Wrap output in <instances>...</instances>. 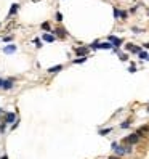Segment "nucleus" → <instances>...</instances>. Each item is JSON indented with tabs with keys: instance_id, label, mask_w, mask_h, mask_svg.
Returning <instances> with one entry per match:
<instances>
[{
	"instance_id": "bb28decb",
	"label": "nucleus",
	"mask_w": 149,
	"mask_h": 159,
	"mask_svg": "<svg viewBox=\"0 0 149 159\" xmlns=\"http://www.w3.org/2000/svg\"><path fill=\"white\" fill-rule=\"evenodd\" d=\"M0 159H8V158H6V156H2V158H0Z\"/></svg>"
},
{
	"instance_id": "9d476101",
	"label": "nucleus",
	"mask_w": 149,
	"mask_h": 159,
	"mask_svg": "<svg viewBox=\"0 0 149 159\" xmlns=\"http://www.w3.org/2000/svg\"><path fill=\"white\" fill-rule=\"evenodd\" d=\"M61 69H63V66H61V64H58V66H53V67H50V69H48V72L55 74V72H58V71H61Z\"/></svg>"
},
{
	"instance_id": "a211bd4d",
	"label": "nucleus",
	"mask_w": 149,
	"mask_h": 159,
	"mask_svg": "<svg viewBox=\"0 0 149 159\" xmlns=\"http://www.w3.org/2000/svg\"><path fill=\"white\" fill-rule=\"evenodd\" d=\"M111 130H112V128H104V130H101L99 133H101V135H106V133H109Z\"/></svg>"
},
{
	"instance_id": "39448f33",
	"label": "nucleus",
	"mask_w": 149,
	"mask_h": 159,
	"mask_svg": "<svg viewBox=\"0 0 149 159\" xmlns=\"http://www.w3.org/2000/svg\"><path fill=\"white\" fill-rule=\"evenodd\" d=\"M146 133H149V127H148V126L140 127V128H138V132H136V135H138V137H144Z\"/></svg>"
},
{
	"instance_id": "20e7f679",
	"label": "nucleus",
	"mask_w": 149,
	"mask_h": 159,
	"mask_svg": "<svg viewBox=\"0 0 149 159\" xmlns=\"http://www.w3.org/2000/svg\"><path fill=\"white\" fill-rule=\"evenodd\" d=\"M3 122H5V124L15 122V113H6V114H5V119H3Z\"/></svg>"
},
{
	"instance_id": "dca6fc26",
	"label": "nucleus",
	"mask_w": 149,
	"mask_h": 159,
	"mask_svg": "<svg viewBox=\"0 0 149 159\" xmlns=\"http://www.w3.org/2000/svg\"><path fill=\"white\" fill-rule=\"evenodd\" d=\"M85 56H82V58H79V60H74V63H77V64H80V63H83V61H85Z\"/></svg>"
},
{
	"instance_id": "6ab92c4d",
	"label": "nucleus",
	"mask_w": 149,
	"mask_h": 159,
	"mask_svg": "<svg viewBox=\"0 0 149 159\" xmlns=\"http://www.w3.org/2000/svg\"><path fill=\"white\" fill-rule=\"evenodd\" d=\"M56 21H63V15H61L59 11L56 13Z\"/></svg>"
},
{
	"instance_id": "9b49d317",
	"label": "nucleus",
	"mask_w": 149,
	"mask_h": 159,
	"mask_svg": "<svg viewBox=\"0 0 149 159\" xmlns=\"http://www.w3.org/2000/svg\"><path fill=\"white\" fill-rule=\"evenodd\" d=\"M3 52H5V53H13V52H16V47L15 45H8V47H5Z\"/></svg>"
},
{
	"instance_id": "f3484780",
	"label": "nucleus",
	"mask_w": 149,
	"mask_h": 159,
	"mask_svg": "<svg viewBox=\"0 0 149 159\" xmlns=\"http://www.w3.org/2000/svg\"><path fill=\"white\" fill-rule=\"evenodd\" d=\"M120 127H122V128H127V127H130V121H125V122L122 124Z\"/></svg>"
},
{
	"instance_id": "4468645a",
	"label": "nucleus",
	"mask_w": 149,
	"mask_h": 159,
	"mask_svg": "<svg viewBox=\"0 0 149 159\" xmlns=\"http://www.w3.org/2000/svg\"><path fill=\"white\" fill-rule=\"evenodd\" d=\"M56 34H58V37H66V31H64V29H56Z\"/></svg>"
},
{
	"instance_id": "f8f14e48",
	"label": "nucleus",
	"mask_w": 149,
	"mask_h": 159,
	"mask_svg": "<svg viewBox=\"0 0 149 159\" xmlns=\"http://www.w3.org/2000/svg\"><path fill=\"white\" fill-rule=\"evenodd\" d=\"M18 3H13V5H11V8H10V15H15V13H16V10H18Z\"/></svg>"
},
{
	"instance_id": "423d86ee",
	"label": "nucleus",
	"mask_w": 149,
	"mask_h": 159,
	"mask_svg": "<svg viewBox=\"0 0 149 159\" xmlns=\"http://www.w3.org/2000/svg\"><path fill=\"white\" fill-rule=\"evenodd\" d=\"M125 48H127L128 52H131V53H140V52H141L140 47H135V45H131V43H128V45L125 47Z\"/></svg>"
},
{
	"instance_id": "f257e3e1",
	"label": "nucleus",
	"mask_w": 149,
	"mask_h": 159,
	"mask_svg": "<svg viewBox=\"0 0 149 159\" xmlns=\"http://www.w3.org/2000/svg\"><path fill=\"white\" fill-rule=\"evenodd\" d=\"M138 141H140V137H138L136 133H131V135H128V137L124 140V143H127V145H135V143H138Z\"/></svg>"
},
{
	"instance_id": "ddd939ff",
	"label": "nucleus",
	"mask_w": 149,
	"mask_h": 159,
	"mask_svg": "<svg viewBox=\"0 0 149 159\" xmlns=\"http://www.w3.org/2000/svg\"><path fill=\"white\" fill-rule=\"evenodd\" d=\"M43 40H45V42H53V40H55V37L50 35V34H45V35H43Z\"/></svg>"
},
{
	"instance_id": "2eb2a0df",
	"label": "nucleus",
	"mask_w": 149,
	"mask_h": 159,
	"mask_svg": "<svg viewBox=\"0 0 149 159\" xmlns=\"http://www.w3.org/2000/svg\"><path fill=\"white\" fill-rule=\"evenodd\" d=\"M138 55H140V58H141V60H148V58H149V55H148L146 52H140Z\"/></svg>"
},
{
	"instance_id": "f03ea898",
	"label": "nucleus",
	"mask_w": 149,
	"mask_h": 159,
	"mask_svg": "<svg viewBox=\"0 0 149 159\" xmlns=\"http://www.w3.org/2000/svg\"><path fill=\"white\" fill-rule=\"evenodd\" d=\"M114 150H116V153L119 154V156H124V154L130 153V151H131V148L128 146V145H127V146H119V145H117V148H114Z\"/></svg>"
},
{
	"instance_id": "4be33fe9",
	"label": "nucleus",
	"mask_w": 149,
	"mask_h": 159,
	"mask_svg": "<svg viewBox=\"0 0 149 159\" xmlns=\"http://www.w3.org/2000/svg\"><path fill=\"white\" fill-rule=\"evenodd\" d=\"M34 43H35L37 47H42V42H40V39H35V40H34Z\"/></svg>"
},
{
	"instance_id": "393cba45",
	"label": "nucleus",
	"mask_w": 149,
	"mask_h": 159,
	"mask_svg": "<svg viewBox=\"0 0 149 159\" xmlns=\"http://www.w3.org/2000/svg\"><path fill=\"white\" fill-rule=\"evenodd\" d=\"M109 159H119V158H117V156H111Z\"/></svg>"
},
{
	"instance_id": "b1692460",
	"label": "nucleus",
	"mask_w": 149,
	"mask_h": 159,
	"mask_svg": "<svg viewBox=\"0 0 149 159\" xmlns=\"http://www.w3.org/2000/svg\"><path fill=\"white\" fill-rule=\"evenodd\" d=\"M11 39H13V37H10V35H6V37H5V39H3V40H5V42H10V40H11Z\"/></svg>"
},
{
	"instance_id": "1a4fd4ad",
	"label": "nucleus",
	"mask_w": 149,
	"mask_h": 159,
	"mask_svg": "<svg viewBox=\"0 0 149 159\" xmlns=\"http://www.w3.org/2000/svg\"><path fill=\"white\" fill-rule=\"evenodd\" d=\"M13 87V80L10 79V80H3V89L5 90H8V89H11Z\"/></svg>"
},
{
	"instance_id": "412c9836",
	"label": "nucleus",
	"mask_w": 149,
	"mask_h": 159,
	"mask_svg": "<svg viewBox=\"0 0 149 159\" xmlns=\"http://www.w3.org/2000/svg\"><path fill=\"white\" fill-rule=\"evenodd\" d=\"M114 16H116V18H119V16H120V11L117 8H114Z\"/></svg>"
},
{
	"instance_id": "6e6552de",
	"label": "nucleus",
	"mask_w": 149,
	"mask_h": 159,
	"mask_svg": "<svg viewBox=\"0 0 149 159\" xmlns=\"http://www.w3.org/2000/svg\"><path fill=\"white\" fill-rule=\"evenodd\" d=\"M109 42H112V43H114V45H116V47H119L120 43H122V39H117V37L111 35V37H109Z\"/></svg>"
},
{
	"instance_id": "a878e982",
	"label": "nucleus",
	"mask_w": 149,
	"mask_h": 159,
	"mask_svg": "<svg viewBox=\"0 0 149 159\" xmlns=\"http://www.w3.org/2000/svg\"><path fill=\"white\" fill-rule=\"evenodd\" d=\"M0 87H3V80L2 79H0Z\"/></svg>"
},
{
	"instance_id": "cd10ccee",
	"label": "nucleus",
	"mask_w": 149,
	"mask_h": 159,
	"mask_svg": "<svg viewBox=\"0 0 149 159\" xmlns=\"http://www.w3.org/2000/svg\"><path fill=\"white\" fill-rule=\"evenodd\" d=\"M148 60H149V58H148Z\"/></svg>"
},
{
	"instance_id": "0eeeda50",
	"label": "nucleus",
	"mask_w": 149,
	"mask_h": 159,
	"mask_svg": "<svg viewBox=\"0 0 149 159\" xmlns=\"http://www.w3.org/2000/svg\"><path fill=\"white\" fill-rule=\"evenodd\" d=\"M75 53L80 55V56H85L87 53H88V48H87V47H79V48H75Z\"/></svg>"
},
{
	"instance_id": "7ed1b4c3",
	"label": "nucleus",
	"mask_w": 149,
	"mask_h": 159,
	"mask_svg": "<svg viewBox=\"0 0 149 159\" xmlns=\"http://www.w3.org/2000/svg\"><path fill=\"white\" fill-rule=\"evenodd\" d=\"M93 48H106V50H109V48H112V45H111L109 42H104V43H93Z\"/></svg>"
},
{
	"instance_id": "aec40b11",
	"label": "nucleus",
	"mask_w": 149,
	"mask_h": 159,
	"mask_svg": "<svg viewBox=\"0 0 149 159\" xmlns=\"http://www.w3.org/2000/svg\"><path fill=\"white\" fill-rule=\"evenodd\" d=\"M42 29H45V31H48V29H50V24H48V23H43V24H42Z\"/></svg>"
},
{
	"instance_id": "5701e85b",
	"label": "nucleus",
	"mask_w": 149,
	"mask_h": 159,
	"mask_svg": "<svg viewBox=\"0 0 149 159\" xmlns=\"http://www.w3.org/2000/svg\"><path fill=\"white\" fill-rule=\"evenodd\" d=\"M135 71H136V67H135L133 64H131V66H130V72H135Z\"/></svg>"
}]
</instances>
